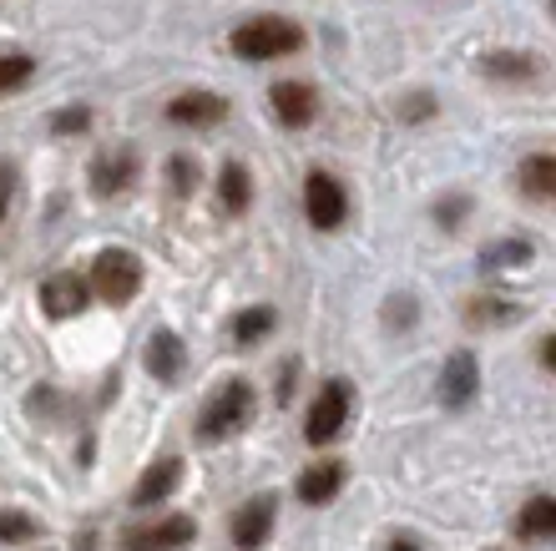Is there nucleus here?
<instances>
[{
  "instance_id": "4468645a",
  "label": "nucleus",
  "mask_w": 556,
  "mask_h": 551,
  "mask_svg": "<svg viewBox=\"0 0 556 551\" xmlns=\"http://www.w3.org/2000/svg\"><path fill=\"white\" fill-rule=\"evenodd\" d=\"M268 107H274V116L283 127H304V122L319 116V91L308 87V82H278L268 91Z\"/></svg>"
},
{
  "instance_id": "9d476101",
  "label": "nucleus",
  "mask_w": 556,
  "mask_h": 551,
  "mask_svg": "<svg viewBox=\"0 0 556 551\" xmlns=\"http://www.w3.org/2000/svg\"><path fill=\"white\" fill-rule=\"evenodd\" d=\"M192 537H198V522H192V516H167V522H157V526L127 531L122 547L127 551H177V547H188Z\"/></svg>"
},
{
  "instance_id": "c85d7f7f",
  "label": "nucleus",
  "mask_w": 556,
  "mask_h": 551,
  "mask_svg": "<svg viewBox=\"0 0 556 551\" xmlns=\"http://www.w3.org/2000/svg\"><path fill=\"white\" fill-rule=\"evenodd\" d=\"M425 112H435L430 97H410V102H405V116H425Z\"/></svg>"
},
{
  "instance_id": "f257e3e1",
  "label": "nucleus",
  "mask_w": 556,
  "mask_h": 551,
  "mask_svg": "<svg viewBox=\"0 0 556 551\" xmlns=\"http://www.w3.org/2000/svg\"><path fill=\"white\" fill-rule=\"evenodd\" d=\"M228 51L243 61H278V57L304 51V30L293 26V21H283V15H253V21L233 26Z\"/></svg>"
},
{
  "instance_id": "aec40b11",
  "label": "nucleus",
  "mask_w": 556,
  "mask_h": 551,
  "mask_svg": "<svg viewBox=\"0 0 556 551\" xmlns=\"http://www.w3.org/2000/svg\"><path fill=\"white\" fill-rule=\"evenodd\" d=\"M278 329V314L274 309H243V314H233V324H228V334H233V345H258V339H264V334H274Z\"/></svg>"
},
{
  "instance_id": "a878e982",
  "label": "nucleus",
  "mask_w": 556,
  "mask_h": 551,
  "mask_svg": "<svg viewBox=\"0 0 556 551\" xmlns=\"http://www.w3.org/2000/svg\"><path fill=\"white\" fill-rule=\"evenodd\" d=\"M87 127H91V107H61L51 116V132H61V137H81Z\"/></svg>"
},
{
  "instance_id": "0eeeda50",
  "label": "nucleus",
  "mask_w": 556,
  "mask_h": 551,
  "mask_svg": "<svg viewBox=\"0 0 556 551\" xmlns=\"http://www.w3.org/2000/svg\"><path fill=\"white\" fill-rule=\"evenodd\" d=\"M142 173V162H137L132 147H117V152H102V158L91 162V198H122V192L137 183Z\"/></svg>"
},
{
  "instance_id": "c756f323",
  "label": "nucleus",
  "mask_w": 556,
  "mask_h": 551,
  "mask_svg": "<svg viewBox=\"0 0 556 551\" xmlns=\"http://www.w3.org/2000/svg\"><path fill=\"white\" fill-rule=\"evenodd\" d=\"M390 551H420V541H415V537H395V541H390Z\"/></svg>"
},
{
  "instance_id": "bb28decb",
  "label": "nucleus",
  "mask_w": 556,
  "mask_h": 551,
  "mask_svg": "<svg viewBox=\"0 0 556 551\" xmlns=\"http://www.w3.org/2000/svg\"><path fill=\"white\" fill-rule=\"evenodd\" d=\"M460 213H466V198H445V203L435 208L440 228H460Z\"/></svg>"
},
{
  "instance_id": "b1692460",
  "label": "nucleus",
  "mask_w": 556,
  "mask_h": 551,
  "mask_svg": "<svg viewBox=\"0 0 556 551\" xmlns=\"http://www.w3.org/2000/svg\"><path fill=\"white\" fill-rule=\"evenodd\" d=\"M167 188H173V198H192L198 192V158H188V152L167 158Z\"/></svg>"
},
{
  "instance_id": "4be33fe9",
  "label": "nucleus",
  "mask_w": 556,
  "mask_h": 551,
  "mask_svg": "<svg viewBox=\"0 0 556 551\" xmlns=\"http://www.w3.org/2000/svg\"><path fill=\"white\" fill-rule=\"evenodd\" d=\"M30 72H36V61H30L26 51H0V97H11V91L26 87Z\"/></svg>"
},
{
  "instance_id": "f8f14e48",
  "label": "nucleus",
  "mask_w": 556,
  "mask_h": 551,
  "mask_svg": "<svg viewBox=\"0 0 556 551\" xmlns=\"http://www.w3.org/2000/svg\"><path fill=\"white\" fill-rule=\"evenodd\" d=\"M177 480H182V461H177V455H162V461H152L142 471V480L132 486L127 501H132L137 511H152V506H162V501L177 491Z\"/></svg>"
},
{
  "instance_id": "412c9836",
  "label": "nucleus",
  "mask_w": 556,
  "mask_h": 551,
  "mask_svg": "<svg viewBox=\"0 0 556 551\" xmlns=\"http://www.w3.org/2000/svg\"><path fill=\"white\" fill-rule=\"evenodd\" d=\"M531 253H536V248H531V238H501V243L485 248L481 263L491 268V274H501V268H527Z\"/></svg>"
},
{
  "instance_id": "423d86ee",
  "label": "nucleus",
  "mask_w": 556,
  "mask_h": 551,
  "mask_svg": "<svg viewBox=\"0 0 556 551\" xmlns=\"http://www.w3.org/2000/svg\"><path fill=\"white\" fill-rule=\"evenodd\" d=\"M274 526H278V496H253V501H243V506L233 511L228 537H233L238 551H258L274 537Z\"/></svg>"
},
{
  "instance_id": "cd10ccee",
  "label": "nucleus",
  "mask_w": 556,
  "mask_h": 551,
  "mask_svg": "<svg viewBox=\"0 0 556 551\" xmlns=\"http://www.w3.org/2000/svg\"><path fill=\"white\" fill-rule=\"evenodd\" d=\"M11 188H15V167L0 162V223H5V208H11Z\"/></svg>"
},
{
  "instance_id": "f03ea898",
  "label": "nucleus",
  "mask_w": 556,
  "mask_h": 551,
  "mask_svg": "<svg viewBox=\"0 0 556 551\" xmlns=\"http://www.w3.org/2000/svg\"><path fill=\"white\" fill-rule=\"evenodd\" d=\"M253 415V385L249 379H223L218 390L207 395L203 415H198V440L203 446H218V440H228L233 430H243Z\"/></svg>"
},
{
  "instance_id": "a211bd4d",
  "label": "nucleus",
  "mask_w": 556,
  "mask_h": 551,
  "mask_svg": "<svg viewBox=\"0 0 556 551\" xmlns=\"http://www.w3.org/2000/svg\"><path fill=\"white\" fill-rule=\"evenodd\" d=\"M516 183H521V192H527V198H536V203L556 198V158H552V152H531V158L521 162Z\"/></svg>"
},
{
  "instance_id": "39448f33",
  "label": "nucleus",
  "mask_w": 556,
  "mask_h": 551,
  "mask_svg": "<svg viewBox=\"0 0 556 551\" xmlns=\"http://www.w3.org/2000/svg\"><path fill=\"white\" fill-rule=\"evenodd\" d=\"M304 218L319 233H334L339 223L350 218V192H344V183H339L334 173L314 167V173L304 177Z\"/></svg>"
},
{
  "instance_id": "5701e85b",
  "label": "nucleus",
  "mask_w": 556,
  "mask_h": 551,
  "mask_svg": "<svg viewBox=\"0 0 556 551\" xmlns=\"http://www.w3.org/2000/svg\"><path fill=\"white\" fill-rule=\"evenodd\" d=\"M41 537V522L26 511H0V547H21V541Z\"/></svg>"
},
{
  "instance_id": "393cba45",
  "label": "nucleus",
  "mask_w": 556,
  "mask_h": 551,
  "mask_svg": "<svg viewBox=\"0 0 556 551\" xmlns=\"http://www.w3.org/2000/svg\"><path fill=\"white\" fill-rule=\"evenodd\" d=\"M466 320L470 324H506V320H521V304H506V299H470Z\"/></svg>"
},
{
  "instance_id": "f3484780",
  "label": "nucleus",
  "mask_w": 556,
  "mask_h": 551,
  "mask_svg": "<svg viewBox=\"0 0 556 551\" xmlns=\"http://www.w3.org/2000/svg\"><path fill=\"white\" fill-rule=\"evenodd\" d=\"M516 537L521 541H552L556 537V501L552 496H531L527 506H521V516H516Z\"/></svg>"
},
{
  "instance_id": "ddd939ff",
  "label": "nucleus",
  "mask_w": 556,
  "mask_h": 551,
  "mask_svg": "<svg viewBox=\"0 0 556 551\" xmlns=\"http://www.w3.org/2000/svg\"><path fill=\"white\" fill-rule=\"evenodd\" d=\"M142 364L152 379L177 385V379H182V364H188V349H182V339H177L173 329H152V339H147V349H142Z\"/></svg>"
},
{
  "instance_id": "7ed1b4c3",
  "label": "nucleus",
  "mask_w": 556,
  "mask_h": 551,
  "mask_svg": "<svg viewBox=\"0 0 556 551\" xmlns=\"http://www.w3.org/2000/svg\"><path fill=\"white\" fill-rule=\"evenodd\" d=\"M87 289L112 309H127L142 293V259H137L132 248H102L97 263H91V278Z\"/></svg>"
},
{
  "instance_id": "2eb2a0df",
  "label": "nucleus",
  "mask_w": 556,
  "mask_h": 551,
  "mask_svg": "<svg viewBox=\"0 0 556 551\" xmlns=\"http://www.w3.org/2000/svg\"><path fill=\"white\" fill-rule=\"evenodd\" d=\"M344 480H350V465L344 461H314L299 476V501L304 506H329L339 491H344Z\"/></svg>"
},
{
  "instance_id": "20e7f679",
  "label": "nucleus",
  "mask_w": 556,
  "mask_h": 551,
  "mask_svg": "<svg viewBox=\"0 0 556 551\" xmlns=\"http://www.w3.org/2000/svg\"><path fill=\"white\" fill-rule=\"evenodd\" d=\"M350 415H354V385L350 379H324V390L314 395V405L304 415V440L308 446H329L350 425Z\"/></svg>"
},
{
  "instance_id": "9b49d317",
  "label": "nucleus",
  "mask_w": 556,
  "mask_h": 551,
  "mask_svg": "<svg viewBox=\"0 0 556 551\" xmlns=\"http://www.w3.org/2000/svg\"><path fill=\"white\" fill-rule=\"evenodd\" d=\"M476 385H481V364H476V354L470 349H455L451 360H445V370H440V400L451 410L470 405L476 400Z\"/></svg>"
},
{
  "instance_id": "dca6fc26",
  "label": "nucleus",
  "mask_w": 556,
  "mask_h": 551,
  "mask_svg": "<svg viewBox=\"0 0 556 551\" xmlns=\"http://www.w3.org/2000/svg\"><path fill=\"white\" fill-rule=\"evenodd\" d=\"M481 72L491 82H531V76H542V61L531 57V51H485L481 57Z\"/></svg>"
},
{
  "instance_id": "6e6552de",
  "label": "nucleus",
  "mask_w": 556,
  "mask_h": 551,
  "mask_svg": "<svg viewBox=\"0 0 556 551\" xmlns=\"http://www.w3.org/2000/svg\"><path fill=\"white\" fill-rule=\"evenodd\" d=\"M223 116H228V102H223L218 91H177L173 102H167V122H177V127H218Z\"/></svg>"
},
{
  "instance_id": "1a4fd4ad",
  "label": "nucleus",
  "mask_w": 556,
  "mask_h": 551,
  "mask_svg": "<svg viewBox=\"0 0 556 551\" xmlns=\"http://www.w3.org/2000/svg\"><path fill=\"white\" fill-rule=\"evenodd\" d=\"M87 304H91V289H87V278H81V274H51L41 284L46 320H76Z\"/></svg>"
},
{
  "instance_id": "6ab92c4d",
  "label": "nucleus",
  "mask_w": 556,
  "mask_h": 551,
  "mask_svg": "<svg viewBox=\"0 0 556 551\" xmlns=\"http://www.w3.org/2000/svg\"><path fill=\"white\" fill-rule=\"evenodd\" d=\"M218 203H223V213H249L253 183H249V167H243V162H223V173H218Z\"/></svg>"
}]
</instances>
